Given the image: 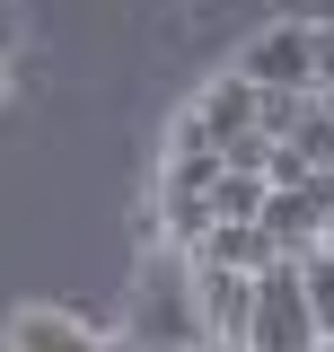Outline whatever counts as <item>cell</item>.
<instances>
[{
    "instance_id": "cell-1",
    "label": "cell",
    "mask_w": 334,
    "mask_h": 352,
    "mask_svg": "<svg viewBox=\"0 0 334 352\" xmlns=\"http://www.w3.org/2000/svg\"><path fill=\"white\" fill-rule=\"evenodd\" d=\"M124 352H211V317H203L185 247H141L132 308H124Z\"/></svg>"
},
{
    "instance_id": "cell-2",
    "label": "cell",
    "mask_w": 334,
    "mask_h": 352,
    "mask_svg": "<svg viewBox=\"0 0 334 352\" xmlns=\"http://www.w3.org/2000/svg\"><path fill=\"white\" fill-rule=\"evenodd\" d=\"M317 308L299 291V264L255 273V308H247V352H317Z\"/></svg>"
},
{
    "instance_id": "cell-3",
    "label": "cell",
    "mask_w": 334,
    "mask_h": 352,
    "mask_svg": "<svg viewBox=\"0 0 334 352\" xmlns=\"http://www.w3.org/2000/svg\"><path fill=\"white\" fill-rule=\"evenodd\" d=\"M0 352H115V335L88 326L80 308H62V300H27V308H9Z\"/></svg>"
},
{
    "instance_id": "cell-4",
    "label": "cell",
    "mask_w": 334,
    "mask_h": 352,
    "mask_svg": "<svg viewBox=\"0 0 334 352\" xmlns=\"http://www.w3.org/2000/svg\"><path fill=\"white\" fill-rule=\"evenodd\" d=\"M185 106H194V124L211 132V150H220V159H229L238 141H264V132H255V115H264V88H255L238 62H229L220 80H203L194 97H185Z\"/></svg>"
},
{
    "instance_id": "cell-5",
    "label": "cell",
    "mask_w": 334,
    "mask_h": 352,
    "mask_svg": "<svg viewBox=\"0 0 334 352\" xmlns=\"http://www.w3.org/2000/svg\"><path fill=\"white\" fill-rule=\"evenodd\" d=\"M238 71L255 88H317V27H299V18H273L264 36L238 53Z\"/></svg>"
},
{
    "instance_id": "cell-6",
    "label": "cell",
    "mask_w": 334,
    "mask_h": 352,
    "mask_svg": "<svg viewBox=\"0 0 334 352\" xmlns=\"http://www.w3.org/2000/svg\"><path fill=\"white\" fill-rule=\"evenodd\" d=\"M282 150H299V168H308V176H334V97H326V88L299 106V132L282 141Z\"/></svg>"
},
{
    "instance_id": "cell-7",
    "label": "cell",
    "mask_w": 334,
    "mask_h": 352,
    "mask_svg": "<svg viewBox=\"0 0 334 352\" xmlns=\"http://www.w3.org/2000/svg\"><path fill=\"white\" fill-rule=\"evenodd\" d=\"M264 203H273V185L247 168H229L220 176V194H211V220H264Z\"/></svg>"
},
{
    "instance_id": "cell-8",
    "label": "cell",
    "mask_w": 334,
    "mask_h": 352,
    "mask_svg": "<svg viewBox=\"0 0 334 352\" xmlns=\"http://www.w3.org/2000/svg\"><path fill=\"white\" fill-rule=\"evenodd\" d=\"M299 291H308V308H317V335H334V247L299 256Z\"/></svg>"
},
{
    "instance_id": "cell-9",
    "label": "cell",
    "mask_w": 334,
    "mask_h": 352,
    "mask_svg": "<svg viewBox=\"0 0 334 352\" xmlns=\"http://www.w3.org/2000/svg\"><path fill=\"white\" fill-rule=\"evenodd\" d=\"M282 18H299V27H334V0H291Z\"/></svg>"
},
{
    "instance_id": "cell-10",
    "label": "cell",
    "mask_w": 334,
    "mask_h": 352,
    "mask_svg": "<svg viewBox=\"0 0 334 352\" xmlns=\"http://www.w3.org/2000/svg\"><path fill=\"white\" fill-rule=\"evenodd\" d=\"M317 88L334 97V27H317Z\"/></svg>"
},
{
    "instance_id": "cell-11",
    "label": "cell",
    "mask_w": 334,
    "mask_h": 352,
    "mask_svg": "<svg viewBox=\"0 0 334 352\" xmlns=\"http://www.w3.org/2000/svg\"><path fill=\"white\" fill-rule=\"evenodd\" d=\"M9 44H18V18H9V0H0V62H9Z\"/></svg>"
},
{
    "instance_id": "cell-12",
    "label": "cell",
    "mask_w": 334,
    "mask_h": 352,
    "mask_svg": "<svg viewBox=\"0 0 334 352\" xmlns=\"http://www.w3.org/2000/svg\"><path fill=\"white\" fill-rule=\"evenodd\" d=\"M0 88H9V62H0Z\"/></svg>"
},
{
    "instance_id": "cell-13",
    "label": "cell",
    "mask_w": 334,
    "mask_h": 352,
    "mask_svg": "<svg viewBox=\"0 0 334 352\" xmlns=\"http://www.w3.org/2000/svg\"><path fill=\"white\" fill-rule=\"evenodd\" d=\"M317 352H334V335H326V344H317Z\"/></svg>"
},
{
    "instance_id": "cell-14",
    "label": "cell",
    "mask_w": 334,
    "mask_h": 352,
    "mask_svg": "<svg viewBox=\"0 0 334 352\" xmlns=\"http://www.w3.org/2000/svg\"><path fill=\"white\" fill-rule=\"evenodd\" d=\"M115 352H124V344H115Z\"/></svg>"
}]
</instances>
